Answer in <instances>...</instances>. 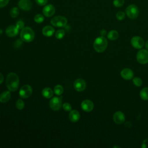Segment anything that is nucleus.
I'll return each mask as SVG.
<instances>
[{
    "label": "nucleus",
    "mask_w": 148,
    "mask_h": 148,
    "mask_svg": "<svg viewBox=\"0 0 148 148\" xmlns=\"http://www.w3.org/2000/svg\"><path fill=\"white\" fill-rule=\"evenodd\" d=\"M6 86L10 91H16L19 86V78L17 74L11 72L8 74L6 80Z\"/></svg>",
    "instance_id": "nucleus-1"
},
{
    "label": "nucleus",
    "mask_w": 148,
    "mask_h": 148,
    "mask_svg": "<svg viewBox=\"0 0 148 148\" xmlns=\"http://www.w3.org/2000/svg\"><path fill=\"white\" fill-rule=\"evenodd\" d=\"M108 46V40L105 36H99L97 38L93 44L94 50L98 53H102L104 51Z\"/></svg>",
    "instance_id": "nucleus-2"
},
{
    "label": "nucleus",
    "mask_w": 148,
    "mask_h": 148,
    "mask_svg": "<svg viewBox=\"0 0 148 148\" xmlns=\"http://www.w3.org/2000/svg\"><path fill=\"white\" fill-rule=\"evenodd\" d=\"M20 37L23 41L30 42L34 40L35 34L34 31L30 27H26L21 29L20 32Z\"/></svg>",
    "instance_id": "nucleus-3"
},
{
    "label": "nucleus",
    "mask_w": 148,
    "mask_h": 148,
    "mask_svg": "<svg viewBox=\"0 0 148 148\" xmlns=\"http://www.w3.org/2000/svg\"><path fill=\"white\" fill-rule=\"evenodd\" d=\"M125 14L131 19H135L139 14V9L135 5H130L125 9Z\"/></svg>",
    "instance_id": "nucleus-4"
},
{
    "label": "nucleus",
    "mask_w": 148,
    "mask_h": 148,
    "mask_svg": "<svg viewBox=\"0 0 148 148\" xmlns=\"http://www.w3.org/2000/svg\"><path fill=\"white\" fill-rule=\"evenodd\" d=\"M50 23L54 27H62L67 24V19L62 16H57L51 18Z\"/></svg>",
    "instance_id": "nucleus-5"
},
{
    "label": "nucleus",
    "mask_w": 148,
    "mask_h": 148,
    "mask_svg": "<svg viewBox=\"0 0 148 148\" xmlns=\"http://www.w3.org/2000/svg\"><path fill=\"white\" fill-rule=\"evenodd\" d=\"M136 60L138 62L141 64L148 63V50L146 49L139 50L136 54Z\"/></svg>",
    "instance_id": "nucleus-6"
},
{
    "label": "nucleus",
    "mask_w": 148,
    "mask_h": 148,
    "mask_svg": "<svg viewBox=\"0 0 148 148\" xmlns=\"http://www.w3.org/2000/svg\"><path fill=\"white\" fill-rule=\"evenodd\" d=\"M49 105L51 109L53 110L57 111L60 109L62 106V99L61 97H53L49 102Z\"/></svg>",
    "instance_id": "nucleus-7"
},
{
    "label": "nucleus",
    "mask_w": 148,
    "mask_h": 148,
    "mask_svg": "<svg viewBox=\"0 0 148 148\" xmlns=\"http://www.w3.org/2000/svg\"><path fill=\"white\" fill-rule=\"evenodd\" d=\"M131 43L132 47L136 49H142L145 45L144 40L139 36H135L132 37L131 39Z\"/></svg>",
    "instance_id": "nucleus-8"
},
{
    "label": "nucleus",
    "mask_w": 148,
    "mask_h": 148,
    "mask_svg": "<svg viewBox=\"0 0 148 148\" xmlns=\"http://www.w3.org/2000/svg\"><path fill=\"white\" fill-rule=\"evenodd\" d=\"M32 92V87L28 84L24 85L21 87L19 91L20 97L23 98H27L31 96Z\"/></svg>",
    "instance_id": "nucleus-9"
},
{
    "label": "nucleus",
    "mask_w": 148,
    "mask_h": 148,
    "mask_svg": "<svg viewBox=\"0 0 148 148\" xmlns=\"http://www.w3.org/2000/svg\"><path fill=\"white\" fill-rule=\"evenodd\" d=\"M18 6L23 11H29L32 7V3L30 0H20Z\"/></svg>",
    "instance_id": "nucleus-10"
},
{
    "label": "nucleus",
    "mask_w": 148,
    "mask_h": 148,
    "mask_svg": "<svg viewBox=\"0 0 148 148\" xmlns=\"http://www.w3.org/2000/svg\"><path fill=\"white\" fill-rule=\"evenodd\" d=\"M73 87L77 91H83L86 87V83L82 79H77L75 81Z\"/></svg>",
    "instance_id": "nucleus-11"
},
{
    "label": "nucleus",
    "mask_w": 148,
    "mask_h": 148,
    "mask_svg": "<svg viewBox=\"0 0 148 148\" xmlns=\"http://www.w3.org/2000/svg\"><path fill=\"white\" fill-rule=\"evenodd\" d=\"M113 119L116 124H121L125 121L124 114L121 111H117L114 113Z\"/></svg>",
    "instance_id": "nucleus-12"
},
{
    "label": "nucleus",
    "mask_w": 148,
    "mask_h": 148,
    "mask_svg": "<svg viewBox=\"0 0 148 148\" xmlns=\"http://www.w3.org/2000/svg\"><path fill=\"white\" fill-rule=\"evenodd\" d=\"M56 11V9L54 6L51 4L47 5H46L42 10V12L47 17H50L53 16Z\"/></svg>",
    "instance_id": "nucleus-13"
},
{
    "label": "nucleus",
    "mask_w": 148,
    "mask_h": 148,
    "mask_svg": "<svg viewBox=\"0 0 148 148\" xmlns=\"http://www.w3.org/2000/svg\"><path fill=\"white\" fill-rule=\"evenodd\" d=\"M120 75L125 80H131L134 77V72L130 68H124L120 72Z\"/></svg>",
    "instance_id": "nucleus-14"
},
{
    "label": "nucleus",
    "mask_w": 148,
    "mask_h": 148,
    "mask_svg": "<svg viewBox=\"0 0 148 148\" xmlns=\"http://www.w3.org/2000/svg\"><path fill=\"white\" fill-rule=\"evenodd\" d=\"M81 107L84 111L90 112L94 109V103L89 99H85L82 102Z\"/></svg>",
    "instance_id": "nucleus-15"
},
{
    "label": "nucleus",
    "mask_w": 148,
    "mask_h": 148,
    "mask_svg": "<svg viewBox=\"0 0 148 148\" xmlns=\"http://www.w3.org/2000/svg\"><path fill=\"white\" fill-rule=\"evenodd\" d=\"M18 31H19V29L17 28V27L16 25H12L9 26L6 29L5 32H6V34L7 35V36H8L9 37H14L18 34Z\"/></svg>",
    "instance_id": "nucleus-16"
},
{
    "label": "nucleus",
    "mask_w": 148,
    "mask_h": 148,
    "mask_svg": "<svg viewBox=\"0 0 148 148\" xmlns=\"http://www.w3.org/2000/svg\"><path fill=\"white\" fill-rule=\"evenodd\" d=\"M54 33V29L50 25H46L42 29V34L44 36L47 37L51 36Z\"/></svg>",
    "instance_id": "nucleus-17"
},
{
    "label": "nucleus",
    "mask_w": 148,
    "mask_h": 148,
    "mask_svg": "<svg viewBox=\"0 0 148 148\" xmlns=\"http://www.w3.org/2000/svg\"><path fill=\"white\" fill-rule=\"evenodd\" d=\"M69 120L72 122H77L80 119V114L76 110H71L69 114Z\"/></svg>",
    "instance_id": "nucleus-18"
},
{
    "label": "nucleus",
    "mask_w": 148,
    "mask_h": 148,
    "mask_svg": "<svg viewBox=\"0 0 148 148\" xmlns=\"http://www.w3.org/2000/svg\"><path fill=\"white\" fill-rule=\"evenodd\" d=\"M11 94L9 91H5L0 94V102L1 103H6L9 101L10 98Z\"/></svg>",
    "instance_id": "nucleus-19"
},
{
    "label": "nucleus",
    "mask_w": 148,
    "mask_h": 148,
    "mask_svg": "<svg viewBox=\"0 0 148 148\" xmlns=\"http://www.w3.org/2000/svg\"><path fill=\"white\" fill-rule=\"evenodd\" d=\"M42 95L46 98H50L53 95V91L49 87H46L42 90Z\"/></svg>",
    "instance_id": "nucleus-20"
},
{
    "label": "nucleus",
    "mask_w": 148,
    "mask_h": 148,
    "mask_svg": "<svg viewBox=\"0 0 148 148\" xmlns=\"http://www.w3.org/2000/svg\"><path fill=\"white\" fill-rule=\"evenodd\" d=\"M107 37L111 40H116L119 38V33L116 30H111L108 33Z\"/></svg>",
    "instance_id": "nucleus-21"
},
{
    "label": "nucleus",
    "mask_w": 148,
    "mask_h": 148,
    "mask_svg": "<svg viewBox=\"0 0 148 148\" xmlns=\"http://www.w3.org/2000/svg\"><path fill=\"white\" fill-rule=\"evenodd\" d=\"M140 97L143 100H148V87H145L141 90Z\"/></svg>",
    "instance_id": "nucleus-22"
},
{
    "label": "nucleus",
    "mask_w": 148,
    "mask_h": 148,
    "mask_svg": "<svg viewBox=\"0 0 148 148\" xmlns=\"http://www.w3.org/2000/svg\"><path fill=\"white\" fill-rule=\"evenodd\" d=\"M19 14V9L18 8L13 7L10 10V16L13 18H16Z\"/></svg>",
    "instance_id": "nucleus-23"
},
{
    "label": "nucleus",
    "mask_w": 148,
    "mask_h": 148,
    "mask_svg": "<svg viewBox=\"0 0 148 148\" xmlns=\"http://www.w3.org/2000/svg\"><path fill=\"white\" fill-rule=\"evenodd\" d=\"M64 91L63 87L60 84L56 85L54 88V92L58 95H61Z\"/></svg>",
    "instance_id": "nucleus-24"
},
{
    "label": "nucleus",
    "mask_w": 148,
    "mask_h": 148,
    "mask_svg": "<svg viewBox=\"0 0 148 148\" xmlns=\"http://www.w3.org/2000/svg\"><path fill=\"white\" fill-rule=\"evenodd\" d=\"M65 31L64 29H60L56 31V32L55 34V36L57 39H62L64 38V36H65Z\"/></svg>",
    "instance_id": "nucleus-25"
},
{
    "label": "nucleus",
    "mask_w": 148,
    "mask_h": 148,
    "mask_svg": "<svg viewBox=\"0 0 148 148\" xmlns=\"http://www.w3.org/2000/svg\"><path fill=\"white\" fill-rule=\"evenodd\" d=\"M132 82L135 86L137 87H140L142 84V80L140 77H134L132 78Z\"/></svg>",
    "instance_id": "nucleus-26"
},
{
    "label": "nucleus",
    "mask_w": 148,
    "mask_h": 148,
    "mask_svg": "<svg viewBox=\"0 0 148 148\" xmlns=\"http://www.w3.org/2000/svg\"><path fill=\"white\" fill-rule=\"evenodd\" d=\"M34 21L37 23H41L44 21V16L41 14H37L34 17Z\"/></svg>",
    "instance_id": "nucleus-27"
},
{
    "label": "nucleus",
    "mask_w": 148,
    "mask_h": 148,
    "mask_svg": "<svg viewBox=\"0 0 148 148\" xmlns=\"http://www.w3.org/2000/svg\"><path fill=\"white\" fill-rule=\"evenodd\" d=\"M16 106L18 109L21 110L24 107V103L21 99H18L16 103Z\"/></svg>",
    "instance_id": "nucleus-28"
},
{
    "label": "nucleus",
    "mask_w": 148,
    "mask_h": 148,
    "mask_svg": "<svg viewBox=\"0 0 148 148\" xmlns=\"http://www.w3.org/2000/svg\"><path fill=\"white\" fill-rule=\"evenodd\" d=\"M113 5L116 8L121 7L124 3V0H113Z\"/></svg>",
    "instance_id": "nucleus-29"
},
{
    "label": "nucleus",
    "mask_w": 148,
    "mask_h": 148,
    "mask_svg": "<svg viewBox=\"0 0 148 148\" xmlns=\"http://www.w3.org/2000/svg\"><path fill=\"white\" fill-rule=\"evenodd\" d=\"M125 13L122 11L118 12L116 14V17L118 20H123L125 18Z\"/></svg>",
    "instance_id": "nucleus-30"
},
{
    "label": "nucleus",
    "mask_w": 148,
    "mask_h": 148,
    "mask_svg": "<svg viewBox=\"0 0 148 148\" xmlns=\"http://www.w3.org/2000/svg\"><path fill=\"white\" fill-rule=\"evenodd\" d=\"M62 108H63L64 110L66 111V112L71 111V109H72V106H71V104L69 103H67V102H65V103H63Z\"/></svg>",
    "instance_id": "nucleus-31"
},
{
    "label": "nucleus",
    "mask_w": 148,
    "mask_h": 148,
    "mask_svg": "<svg viewBox=\"0 0 148 148\" xmlns=\"http://www.w3.org/2000/svg\"><path fill=\"white\" fill-rule=\"evenodd\" d=\"M16 26L17 27V28L20 30V29H22L23 28H24V23L23 21L21 20H19L18 21L16 24Z\"/></svg>",
    "instance_id": "nucleus-32"
},
{
    "label": "nucleus",
    "mask_w": 148,
    "mask_h": 148,
    "mask_svg": "<svg viewBox=\"0 0 148 148\" xmlns=\"http://www.w3.org/2000/svg\"><path fill=\"white\" fill-rule=\"evenodd\" d=\"M47 1L48 0H35L36 3L40 6L45 5L47 3Z\"/></svg>",
    "instance_id": "nucleus-33"
},
{
    "label": "nucleus",
    "mask_w": 148,
    "mask_h": 148,
    "mask_svg": "<svg viewBox=\"0 0 148 148\" xmlns=\"http://www.w3.org/2000/svg\"><path fill=\"white\" fill-rule=\"evenodd\" d=\"M9 0H0V8L6 6L9 3Z\"/></svg>",
    "instance_id": "nucleus-34"
},
{
    "label": "nucleus",
    "mask_w": 148,
    "mask_h": 148,
    "mask_svg": "<svg viewBox=\"0 0 148 148\" xmlns=\"http://www.w3.org/2000/svg\"><path fill=\"white\" fill-rule=\"evenodd\" d=\"M141 146L142 148H148V138H146L143 141Z\"/></svg>",
    "instance_id": "nucleus-35"
},
{
    "label": "nucleus",
    "mask_w": 148,
    "mask_h": 148,
    "mask_svg": "<svg viewBox=\"0 0 148 148\" xmlns=\"http://www.w3.org/2000/svg\"><path fill=\"white\" fill-rule=\"evenodd\" d=\"M22 41H23V40L21 39H17L14 43V46L16 47H20L22 44Z\"/></svg>",
    "instance_id": "nucleus-36"
},
{
    "label": "nucleus",
    "mask_w": 148,
    "mask_h": 148,
    "mask_svg": "<svg viewBox=\"0 0 148 148\" xmlns=\"http://www.w3.org/2000/svg\"><path fill=\"white\" fill-rule=\"evenodd\" d=\"M100 34H101V36H105L106 35V31L105 29H102L100 31Z\"/></svg>",
    "instance_id": "nucleus-37"
},
{
    "label": "nucleus",
    "mask_w": 148,
    "mask_h": 148,
    "mask_svg": "<svg viewBox=\"0 0 148 148\" xmlns=\"http://www.w3.org/2000/svg\"><path fill=\"white\" fill-rule=\"evenodd\" d=\"M3 81V76L2 75V73H0V84H1Z\"/></svg>",
    "instance_id": "nucleus-38"
},
{
    "label": "nucleus",
    "mask_w": 148,
    "mask_h": 148,
    "mask_svg": "<svg viewBox=\"0 0 148 148\" xmlns=\"http://www.w3.org/2000/svg\"><path fill=\"white\" fill-rule=\"evenodd\" d=\"M145 47L147 50H148V40H147L146 42V43H145Z\"/></svg>",
    "instance_id": "nucleus-39"
},
{
    "label": "nucleus",
    "mask_w": 148,
    "mask_h": 148,
    "mask_svg": "<svg viewBox=\"0 0 148 148\" xmlns=\"http://www.w3.org/2000/svg\"><path fill=\"white\" fill-rule=\"evenodd\" d=\"M2 33V30L1 29H0V34H1Z\"/></svg>",
    "instance_id": "nucleus-40"
}]
</instances>
